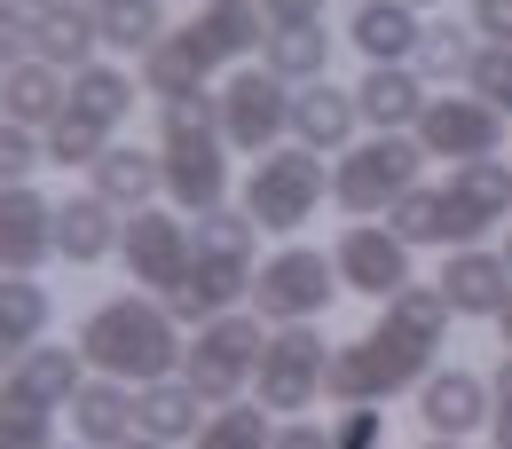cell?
I'll use <instances>...</instances> for the list:
<instances>
[{"mask_svg":"<svg viewBox=\"0 0 512 449\" xmlns=\"http://www.w3.org/2000/svg\"><path fill=\"white\" fill-rule=\"evenodd\" d=\"M174 40H182V56H190L197 71H221V64H237L245 48L268 40V8H260V0H205Z\"/></svg>","mask_w":512,"mask_h":449,"instance_id":"13","label":"cell"},{"mask_svg":"<svg viewBox=\"0 0 512 449\" xmlns=\"http://www.w3.org/2000/svg\"><path fill=\"white\" fill-rule=\"evenodd\" d=\"M402 8H434V0H402Z\"/></svg>","mask_w":512,"mask_h":449,"instance_id":"52","label":"cell"},{"mask_svg":"<svg viewBox=\"0 0 512 449\" xmlns=\"http://www.w3.org/2000/svg\"><path fill=\"white\" fill-rule=\"evenodd\" d=\"M386 229H394L410 253H418V245H442V253L457 245V237H449V205H442V190H426V182H418V190H410L394 213H386Z\"/></svg>","mask_w":512,"mask_h":449,"instance_id":"34","label":"cell"},{"mask_svg":"<svg viewBox=\"0 0 512 449\" xmlns=\"http://www.w3.org/2000/svg\"><path fill=\"white\" fill-rule=\"evenodd\" d=\"M347 40H355L371 64H418V40H426V24H418V8H402V0H355V16H347Z\"/></svg>","mask_w":512,"mask_h":449,"instance_id":"23","label":"cell"},{"mask_svg":"<svg viewBox=\"0 0 512 449\" xmlns=\"http://www.w3.org/2000/svg\"><path fill=\"white\" fill-rule=\"evenodd\" d=\"M95 8H103V0H95Z\"/></svg>","mask_w":512,"mask_h":449,"instance_id":"55","label":"cell"},{"mask_svg":"<svg viewBox=\"0 0 512 449\" xmlns=\"http://www.w3.org/2000/svg\"><path fill=\"white\" fill-rule=\"evenodd\" d=\"M339 300V260L316 245H284L253 268V316L260 323H316Z\"/></svg>","mask_w":512,"mask_h":449,"instance_id":"6","label":"cell"},{"mask_svg":"<svg viewBox=\"0 0 512 449\" xmlns=\"http://www.w3.org/2000/svg\"><path fill=\"white\" fill-rule=\"evenodd\" d=\"M260 347H268V331H260V316H213V323H197V347H190V363H182V379L205 394V402H229L237 386L260 371Z\"/></svg>","mask_w":512,"mask_h":449,"instance_id":"9","label":"cell"},{"mask_svg":"<svg viewBox=\"0 0 512 449\" xmlns=\"http://www.w3.org/2000/svg\"><path fill=\"white\" fill-rule=\"evenodd\" d=\"M16 48H24V24H16V8L0 0V71L16 64Z\"/></svg>","mask_w":512,"mask_h":449,"instance_id":"46","label":"cell"},{"mask_svg":"<svg viewBox=\"0 0 512 449\" xmlns=\"http://www.w3.org/2000/svg\"><path fill=\"white\" fill-rule=\"evenodd\" d=\"M119 205H103V197L87 190V197H64L56 205V253L71 260V268H103V260L119 253Z\"/></svg>","mask_w":512,"mask_h":449,"instance_id":"22","label":"cell"},{"mask_svg":"<svg viewBox=\"0 0 512 449\" xmlns=\"http://www.w3.org/2000/svg\"><path fill=\"white\" fill-rule=\"evenodd\" d=\"M245 292H253V260L197 253L190 276H182V292H166V316H174V323H213V316H229Z\"/></svg>","mask_w":512,"mask_h":449,"instance_id":"18","label":"cell"},{"mask_svg":"<svg viewBox=\"0 0 512 449\" xmlns=\"http://www.w3.org/2000/svg\"><path fill=\"white\" fill-rule=\"evenodd\" d=\"M40 142H48V166H95V158L111 150V127H103L95 111H79V103H71L56 127H40Z\"/></svg>","mask_w":512,"mask_h":449,"instance_id":"33","label":"cell"},{"mask_svg":"<svg viewBox=\"0 0 512 449\" xmlns=\"http://www.w3.org/2000/svg\"><path fill=\"white\" fill-rule=\"evenodd\" d=\"M95 24H103V40H111V48H127V56H150V48L174 32L158 0H103V8H95Z\"/></svg>","mask_w":512,"mask_h":449,"instance_id":"32","label":"cell"},{"mask_svg":"<svg viewBox=\"0 0 512 449\" xmlns=\"http://www.w3.org/2000/svg\"><path fill=\"white\" fill-rule=\"evenodd\" d=\"M497 253H505V268H512V237H505V245H497Z\"/></svg>","mask_w":512,"mask_h":449,"instance_id":"51","label":"cell"},{"mask_svg":"<svg viewBox=\"0 0 512 449\" xmlns=\"http://www.w3.org/2000/svg\"><path fill=\"white\" fill-rule=\"evenodd\" d=\"M71 434L87 449H127L142 426H134V386L127 379H87L71 394Z\"/></svg>","mask_w":512,"mask_h":449,"instance_id":"24","label":"cell"},{"mask_svg":"<svg viewBox=\"0 0 512 449\" xmlns=\"http://www.w3.org/2000/svg\"><path fill=\"white\" fill-rule=\"evenodd\" d=\"M221 142L229 150H245V158H268L276 150V134L292 127V95H284V79L260 64V71H237L221 95Z\"/></svg>","mask_w":512,"mask_h":449,"instance_id":"10","label":"cell"},{"mask_svg":"<svg viewBox=\"0 0 512 449\" xmlns=\"http://www.w3.org/2000/svg\"><path fill=\"white\" fill-rule=\"evenodd\" d=\"M40 158H48V142H32V127L0 119V190H8V182H32Z\"/></svg>","mask_w":512,"mask_h":449,"instance_id":"39","label":"cell"},{"mask_svg":"<svg viewBox=\"0 0 512 449\" xmlns=\"http://www.w3.org/2000/svg\"><path fill=\"white\" fill-rule=\"evenodd\" d=\"M119 260L134 268V284L142 292H182V276H190L197 260V237L174 221V213H158V205H142V213H127V237H119Z\"/></svg>","mask_w":512,"mask_h":449,"instance_id":"11","label":"cell"},{"mask_svg":"<svg viewBox=\"0 0 512 449\" xmlns=\"http://www.w3.org/2000/svg\"><path fill=\"white\" fill-rule=\"evenodd\" d=\"M497 449H512V442H497Z\"/></svg>","mask_w":512,"mask_h":449,"instance_id":"54","label":"cell"},{"mask_svg":"<svg viewBox=\"0 0 512 449\" xmlns=\"http://www.w3.org/2000/svg\"><path fill=\"white\" fill-rule=\"evenodd\" d=\"M158 190H166V158H158V150L111 142V150L95 158V197H103V205H119V213H142V205H150Z\"/></svg>","mask_w":512,"mask_h":449,"instance_id":"26","label":"cell"},{"mask_svg":"<svg viewBox=\"0 0 512 449\" xmlns=\"http://www.w3.org/2000/svg\"><path fill=\"white\" fill-rule=\"evenodd\" d=\"M0 442L16 449H48V402H32L16 379H0Z\"/></svg>","mask_w":512,"mask_h":449,"instance_id":"38","label":"cell"},{"mask_svg":"<svg viewBox=\"0 0 512 449\" xmlns=\"http://www.w3.org/2000/svg\"><path fill=\"white\" fill-rule=\"evenodd\" d=\"M24 8H32V16H40V8H56V0H24Z\"/></svg>","mask_w":512,"mask_h":449,"instance_id":"50","label":"cell"},{"mask_svg":"<svg viewBox=\"0 0 512 449\" xmlns=\"http://www.w3.org/2000/svg\"><path fill=\"white\" fill-rule=\"evenodd\" d=\"M323 371H331V347H323L316 323H276L268 347H260V410L268 418H300L323 402Z\"/></svg>","mask_w":512,"mask_h":449,"instance_id":"7","label":"cell"},{"mask_svg":"<svg viewBox=\"0 0 512 449\" xmlns=\"http://www.w3.org/2000/svg\"><path fill=\"white\" fill-rule=\"evenodd\" d=\"M442 300L457 308V316H505V300H512V268H505V253H481V245H449V260H442Z\"/></svg>","mask_w":512,"mask_h":449,"instance_id":"16","label":"cell"},{"mask_svg":"<svg viewBox=\"0 0 512 449\" xmlns=\"http://www.w3.org/2000/svg\"><path fill=\"white\" fill-rule=\"evenodd\" d=\"M71 103L95 111L103 127H119V119L134 111V79H127V71H111V64H87V71H71Z\"/></svg>","mask_w":512,"mask_h":449,"instance_id":"36","label":"cell"},{"mask_svg":"<svg viewBox=\"0 0 512 449\" xmlns=\"http://www.w3.org/2000/svg\"><path fill=\"white\" fill-rule=\"evenodd\" d=\"M473 95L497 103V111L512 119V48H481V64H473Z\"/></svg>","mask_w":512,"mask_h":449,"instance_id":"40","label":"cell"},{"mask_svg":"<svg viewBox=\"0 0 512 449\" xmlns=\"http://www.w3.org/2000/svg\"><path fill=\"white\" fill-rule=\"evenodd\" d=\"M426 449H465V442H449V434H426Z\"/></svg>","mask_w":512,"mask_h":449,"instance_id":"48","label":"cell"},{"mask_svg":"<svg viewBox=\"0 0 512 449\" xmlns=\"http://www.w3.org/2000/svg\"><path fill=\"white\" fill-rule=\"evenodd\" d=\"M268 449H331V426H308V418H300V426H284Z\"/></svg>","mask_w":512,"mask_h":449,"instance_id":"45","label":"cell"},{"mask_svg":"<svg viewBox=\"0 0 512 449\" xmlns=\"http://www.w3.org/2000/svg\"><path fill=\"white\" fill-rule=\"evenodd\" d=\"M268 8V24H316L323 16V0H260Z\"/></svg>","mask_w":512,"mask_h":449,"instance_id":"44","label":"cell"},{"mask_svg":"<svg viewBox=\"0 0 512 449\" xmlns=\"http://www.w3.org/2000/svg\"><path fill=\"white\" fill-rule=\"evenodd\" d=\"M260 64L276 71V79H331V32L316 24H268V40H260Z\"/></svg>","mask_w":512,"mask_h":449,"instance_id":"30","label":"cell"},{"mask_svg":"<svg viewBox=\"0 0 512 449\" xmlns=\"http://www.w3.org/2000/svg\"><path fill=\"white\" fill-rule=\"evenodd\" d=\"M48 316H56V300H48L32 276H8V284H0V371H16V363L40 347Z\"/></svg>","mask_w":512,"mask_h":449,"instance_id":"29","label":"cell"},{"mask_svg":"<svg viewBox=\"0 0 512 449\" xmlns=\"http://www.w3.org/2000/svg\"><path fill=\"white\" fill-rule=\"evenodd\" d=\"M0 449H16V442H0Z\"/></svg>","mask_w":512,"mask_h":449,"instance_id":"53","label":"cell"},{"mask_svg":"<svg viewBox=\"0 0 512 449\" xmlns=\"http://www.w3.org/2000/svg\"><path fill=\"white\" fill-rule=\"evenodd\" d=\"M268 442H276V426H268L260 402H221L197 434V449H268Z\"/></svg>","mask_w":512,"mask_h":449,"instance_id":"35","label":"cell"},{"mask_svg":"<svg viewBox=\"0 0 512 449\" xmlns=\"http://www.w3.org/2000/svg\"><path fill=\"white\" fill-rule=\"evenodd\" d=\"M331 260H339V284L347 292H363V300H394V292H410L418 276H410V245L394 237V229H379V221H355V229H339V245H331Z\"/></svg>","mask_w":512,"mask_h":449,"instance_id":"12","label":"cell"},{"mask_svg":"<svg viewBox=\"0 0 512 449\" xmlns=\"http://www.w3.org/2000/svg\"><path fill=\"white\" fill-rule=\"evenodd\" d=\"M79 355L103 371V379H174V363H182V339H174V316H166V300H142V292H119V300H103V308H87L79 323Z\"/></svg>","mask_w":512,"mask_h":449,"instance_id":"2","label":"cell"},{"mask_svg":"<svg viewBox=\"0 0 512 449\" xmlns=\"http://www.w3.org/2000/svg\"><path fill=\"white\" fill-rule=\"evenodd\" d=\"M48 253H56V205L32 182H8L0 190V260H8V276H32Z\"/></svg>","mask_w":512,"mask_h":449,"instance_id":"17","label":"cell"},{"mask_svg":"<svg viewBox=\"0 0 512 449\" xmlns=\"http://www.w3.org/2000/svg\"><path fill=\"white\" fill-rule=\"evenodd\" d=\"M355 103H363V127L371 134H410L426 111V79L410 64H371L355 79Z\"/></svg>","mask_w":512,"mask_h":449,"instance_id":"20","label":"cell"},{"mask_svg":"<svg viewBox=\"0 0 512 449\" xmlns=\"http://www.w3.org/2000/svg\"><path fill=\"white\" fill-rule=\"evenodd\" d=\"M331 449H386V418H379V402H355V410L331 426Z\"/></svg>","mask_w":512,"mask_h":449,"instance_id":"41","label":"cell"},{"mask_svg":"<svg viewBox=\"0 0 512 449\" xmlns=\"http://www.w3.org/2000/svg\"><path fill=\"white\" fill-rule=\"evenodd\" d=\"M505 111L497 103H481V95H426V111H418V150L426 158H449V166H473V158H497L505 150Z\"/></svg>","mask_w":512,"mask_h":449,"instance_id":"8","label":"cell"},{"mask_svg":"<svg viewBox=\"0 0 512 449\" xmlns=\"http://www.w3.org/2000/svg\"><path fill=\"white\" fill-rule=\"evenodd\" d=\"M489 394H497V418H489V426H497V442H512V355L497 363V379H489Z\"/></svg>","mask_w":512,"mask_h":449,"instance_id":"43","label":"cell"},{"mask_svg":"<svg viewBox=\"0 0 512 449\" xmlns=\"http://www.w3.org/2000/svg\"><path fill=\"white\" fill-rule=\"evenodd\" d=\"M489 48H512V0H473V16H465Z\"/></svg>","mask_w":512,"mask_h":449,"instance_id":"42","label":"cell"},{"mask_svg":"<svg viewBox=\"0 0 512 449\" xmlns=\"http://www.w3.org/2000/svg\"><path fill=\"white\" fill-rule=\"evenodd\" d=\"M449 316H457V308L442 300V284H410V292H394V300H386V316L371 323L363 339L331 347L323 394H331L339 410H355V402H386V394L418 386L426 371H434V355H442Z\"/></svg>","mask_w":512,"mask_h":449,"instance_id":"1","label":"cell"},{"mask_svg":"<svg viewBox=\"0 0 512 449\" xmlns=\"http://www.w3.org/2000/svg\"><path fill=\"white\" fill-rule=\"evenodd\" d=\"M481 48H489V40H481V32H473V24H457V16H442V24H426V40H418V79H426V87H473V64H481Z\"/></svg>","mask_w":512,"mask_h":449,"instance_id":"28","label":"cell"},{"mask_svg":"<svg viewBox=\"0 0 512 449\" xmlns=\"http://www.w3.org/2000/svg\"><path fill=\"white\" fill-rule=\"evenodd\" d=\"M127 449H174V442H150V434H134V442Z\"/></svg>","mask_w":512,"mask_h":449,"instance_id":"49","label":"cell"},{"mask_svg":"<svg viewBox=\"0 0 512 449\" xmlns=\"http://www.w3.org/2000/svg\"><path fill=\"white\" fill-rule=\"evenodd\" d=\"M418 166H426L418 134H371V142H347L339 166H331V205L355 213V221H379V213H394L402 197L418 190Z\"/></svg>","mask_w":512,"mask_h":449,"instance_id":"4","label":"cell"},{"mask_svg":"<svg viewBox=\"0 0 512 449\" xmlns=\"http://www.w3.org/2000/svg\"><path fill=\"white\" fill-rule=\"evenodd\" d=\"M497 418V394L481 371H465V363H449V371H426L418 379V426L426 434H449V442H465L473 426H489Z\"/></svg>","mask_w":512,"mask_h":449,"instance_id":"14","label":"cell"},{"mask_svg":"<svg viewBox=\"0 0 512 449\" xmlns=\"http://www.w3.org/2000/svg\"><path fill=\"white\" fill-rule=\"evenodd\" d=\"M0 111L16 119V127H56L71 111V87H64V71L56 64H8V79H0Z\"/></svg>","mask_w":512,"mask_h":449,"instance_id":"27","label":"cell"},{"mask_svg":"<svg viewBox=\"0 0 512 449\" xmlns=\"http://www.w3.org/2000/svg\"><path fill=\"white\" fill-rule=\"evenodd\" d=\"M79 363H87V355H71V347H48V339H40V347H32V355H24V363H16V371H0V379H16L24 386V394H32V402H48V410H64L71 394H79Z\"/></svg>","mask_w":512,"mask_h":449,"instance_id":"31","label":"cell"},{"mask_svg":"<svg viewBox=\"0 0 512 449\" xmlns=\"http://www.w3.org/2000/svg\"><path fill=\"white\" fill-rule=\"evenodd\" d=\"M95 40H103V24H95V8H79V0L40 8L32 32H24V48H32L40 64H56V71H87L95 64Z\"/></svg>","mask_w":512,"mask_h":449,"instance_id":"21","label":"cell"},{"mask_svg":"<svg viewBox=\"0 0 512 449\" xmlns=\"http://www.w3.org/2000/svg\"><path fill=\"white\" fill-rule=\"evenodd\" d=\"M134 426L150 442H197L205 434V394L190 379H150L134 386Z\"/></svg>","mask_w":512,"mask_h":449,"instance_id":"25","label":"cell"},{"mask_svg":"<svg viewBox=\"0 0 512 449\" xmlns=\"http://www.w3.org/2000/svg\"><path fill=\"white\" fill-rule=\"evenodd\" d=\"M197 253H221V260H253L260 245V221L253 213H237V205H213V213H197Z\"/></svg>","mask_w":512,"mask_h":449,"instance_id":"37","label":"cell"},{"mask_svg":"<svg viewBox=\"0 0 512 449\" xmlns=\"http://www.w3.org/2000/svg\"><path fill=\"white\" fill-rule=\"evenodd\" d=\"M79 449H87V442H79Z\"/></svg>","mask_w":512,"mask_h":449,"instance_id":"56","label":"cell"},{"mask_svg":"<svg viewBox=\"0 0 512 449\" xmlns=\"http://www.w3.org/2000/svg\"><path fill=\"white\" fill-rule=\"evenodd\" d=\"M442 205H449V237H457V245H473L481 229L512 221V166H497V158L449 166V182H442Z\"/></svg>","mask_w":512,"mask_h":449,"instance_id":"15","label":"cell"},{"mask_svg":"<svg viewBox=\"0 0 512 449\" xmlns=\"http://www.w3.org/2000/svg\"><path fill=\"white\" fill-rule=\"evenodd\" d=\"M323 190H331L323 150H268L253 174H245V213H253L268 237H292V229L316 221Z\"/></svg>","mask_w":512,"mask_h":449,"instance_id":"5","label":"cell"},{"mask_svg":"<svg viewBox=\"0 0 512 449\" xmlns=\"http://www.w3.org/2000/svg\"><path fill=\"white\" fill-rule=\"evenodd\" d=\"M363 127V103H355V87H331V79H308L300 95H292V134H300V150H347Z\"/></svg>","mask_w":512,"mask_h":449,"instance_id":"19","label":"cell"},{"mask_svg":"<svg viewBox=\"0 0 512 449\" xmlns=\"http://www.w3.org/2000/svg\"><path fill=\"white\" fill-rule=\"evenodd\" d=\"M166 142H158V158H166V197L174 205H190V213H213L221 190H229V142H221V103L213 95H182V103H166Z\"/></svg>","mask_w":512,"mask_h":449,"instance_id":"3","label":"cell"},{"mask_svg":"<svg viewBox=\"0 0 512 449\" xmlns=\"http://www.w3.org/2000/svg\"><path fill=\"white\" fill-rule=\"evenodd\" d=\"M497 331H505V355H512V300H505V316H497Z\"/></svg>","mask_w":512,"mask_h":449,"instance_id":"47","label":"cell"}]
</instances>
